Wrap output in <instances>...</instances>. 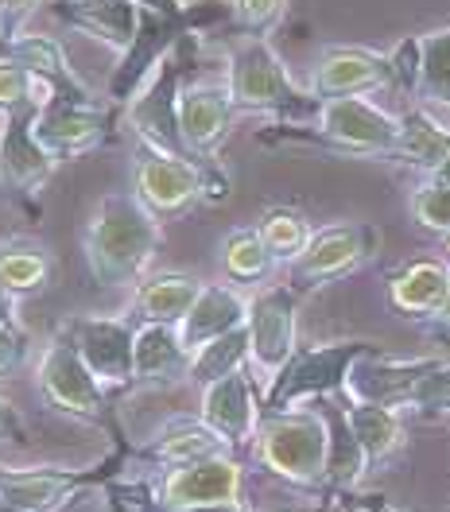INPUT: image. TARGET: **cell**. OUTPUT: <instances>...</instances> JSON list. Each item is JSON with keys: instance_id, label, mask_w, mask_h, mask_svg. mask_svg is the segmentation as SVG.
Segmentation results:
<instances>
[{"instance_id": "1", "label": "cell", "mask_w": 450, "mask_h": 512, "mask_svg": "<svg viewBox=\"0 0 450 512\" xmlns=\"http://www.w3.org/2000/svg\"><path fill=\"white\" fill-rule=\"evenodd\" d=\"M163 245L156 218L132 191L105 194L82 229V253L101 288H136Z\"/></svg>"}, {"instance_id": "2", "label": "cell", "mask_w": 450, "mask_h": 512, "mask_svg": "<svg viewBox=\"0 0 450 512\" xmlns=\"http://www.w3.org/2000/svg\"><path fill=\"white\" fill-rule=\"evenodd\" d=\"M264 144H315L338 156L388 160L400 140V117L369 97H326L315 121H280L264 128Z\"/></svg>"}, {"instance_id": "3", "label": "cell", "mask_w": 450, "mask_h": 512, "mask_svg": "<svg viewBox=\"0 0 450 512\" xmlns=\"http://www.w3.org/2000/svg\"><path fill=\"white\" fill-rule=\"evenodd\" d=\"M225 82L237 113H260L276 121H315L322 97L295 86L284 59L268 39L237 35L225 51Z\"/></svg>"}, {"instance_id": "4", "label": "cell", "mask_w": 450, "mask_h": 512, "mask_svg": "<svg viewBox=\"0 0 450 512\" xmlns=\"http://www.w3.org/2000/svg\"><path fill=\"white\" fill-rule=\"evenodd\" d=\"M257 462L291 481V485H322L330 462V427L322 408H291V412H264L253 439Z\"/></svg>"}, {"instance_id": "5", "label": "cell", "mask_w": 450, "mask_h": 512, "mask_svg": "<svg viewBox=\"0 0 450 512\" xmlns=\"http://www.w3.org/2000/svg\"><path fill=\"white\" fill-rule=\"evenodd\" d=\"M377 350L369 338H338V342H319V346H299L291 361L280 369V377L264 388V412H291L303 404H319L330 396H342L350 369L357 357Z\"/></svg>"}, {"instance_id": "6", "label": "cell", "mask_w": 450, "mask_h": 512, "mask_svg": "<svg viewBox=\"0 0 450 512\" xmlns=\"http://www.w3.org/2000/svg\"><path fill=\"white\" fill-rule=\"evenodd\" d=\"M299 299L303 291L284 284H260L249 295V373L264 388L280 377V369L299 350Z\"/></svg>"}, {"instance_id": "7", "label": "cell", "mask_w": 450, "mask_h": 512, "mask_svg": "<svg viewBox=\"0 0 450 512\" xmlns=\"http://www.w3.org/2000/svg\"><path fill=\"white\" fill-rule=\"evenodd\" d=\"M191 35L194 32H187L175 43V51L152 70V78L125 105V125L136 132V140L175 152V156H187V144L179 132V94H183L187 63H191Z\"/></svg>"}, {"instance_id": "8", "label": "cell", "mask_w": 450, "mask_h": 512, "mask_svg": "<svg viewBox=\"0 0 450 512\" xmlns=\"http://www.w3.org/2000/svg\"><path fill=\"white\" fill-rule=\"evenodd\" d=\"M35 388H39V400L70 419H86V423H101L105 408H109V392L101 388L90 365L82 361V353L74 346V338L66 334V326L47 338V346L39 353V365H35Z\"/></svg>"}, {"instance_id": "9", "label": "cell", "mask_w": 450, "mask_h": 512, "mask_svg": "<svg viewBox=\"0 0 450 512\" xmlns=\"http://www.w3.org/2000/svg\"><path fill=\"white\" fill-rule=\"evenodd\" d=\"M113 101L101 97L82 86V90H51V97L39 105L35 117V136L39 144L55 156V160H74L101 148L113 132Z\"/></svg>"}, {"instance_id": "10", "label": "cell", "mask_w": 450, "mask_h": 512, "mask_svg": "<svg viewBox=\"0 0 450 512\" xmlns=\"http://www.w3.org/2000/svg\"><path fill=\"white\" fill-rule=\"evenodd\" d=\"M245 466L237 454H210L187 466H167L156 485L163 512H241Z\"/></svg>"}, {"instance_id": "11", "label": "cell", "mask_w": 450, "mask_h": 512, "mask_svg": "<svg viewBox=\"0 0 450 512\" xmlns=\"http://www.w3.org/2000/svg\"><path fill=\"white\" fill-rule=\"evenodd\" d=\"M381 233L369 222H334L311 233L307 249L288 264V284L299 291L334 284L342 276L357 272L369 256L377 253Z\"/></svg>"}, {"instance_id": "12", "label": "cell", "mask_w": 450, "mask_h": 512, "mask_svg": "<svg viewBox=\"0 0 450 512\" xmlns=\"http://www.w3.org/2000/svg\"><path fill=\"white\" fill-rule=\"evenodd\" d=\"M202 187H206V163L163 152L140 140L136 160H132V194L156 218H171L187 210L194 198H202Z\"/></svg>"}, {"instance_id": "13", "label": "cell", "mask_w": 450, "mask_h": 512, "mask_svg": "<svg viewBox=\"0 0 450 512\" xmlns=\"http://www.w3.org/2000/svg\"><path fill=\"white\" fill-rule=\"evenodd\" d=\"M39 101L0 109V187L12 194H39L55 175L59 160L35 136Z\"/></svg>"}, {"instance_id": "14", "label": "cell", "mask_w": 450, "mask_h": 512, "mask_svg": "<svg viewBox=\"0 0 450 512\" xmlns=\"http://www.w3.org/2000/svg\"><path fill=\"white\" fill-rule=\"evenodd\" d=\"M198 8V4H194ZM194 8L187 16H160V12H144L140 8V28H136V39L129 43V51L121 55V63L113 66L109 74V86H105V97L113 105H129L136 90L152 78V70L175 51V43L187 32H194Z\"/></svg>"}, {"instance_id": "15", "label": "cell", "mask_w": 450, "mask_h": 512, "mask_svg": "<svg viewBox=\"0 0 450 512\" xmlns=\"http://www.w3.org/2000/svg\"><path fill=\"white\" fill-rule=\"evenodd\" d=\"M66 334L82 353L105 392L132 388V357H136V319L125 315H78L66 322Z\"/></svg>"}, {"instance_id": "16", "label": "cell", "mask_w": 450, "mask_h": 512, "mask_svg": "<svg viewBox=\"0 0 450 512\" xmlns=\"http://www.w3.org/2000/svg\"><path fill=\"white\" fill-rule=\"evenodd\" d=\"M237 105L229 94L225 78H187L179 94V132L187 144V156L198 163H210L233 132Z\"/></svg>"}, {"instance_id": "17", "label": "cell", "mask_w": 450, "mask_h": 512, "mask_svg": "<svg viewBox=\"0 0 450 512\" xmlns=\"http://www.w3.org/2000/svg\"><path fill=\"white\" fill-rule=\"evenodd\" d=\"M315 97H373L381 90H396V70L388 51L373 47H326L319 63L311 66V86Z\"/></svg>"}, {"instance_id": "18", "label": "cell", "mask_w": 450, "mask_h": 512, "mask_svg": "<svg viewBox=\"0 0 450 512\" xmlns=\"http://www.w3.org/2000/svg\"><path fill=\"white\" fill-rule=\"evenodd\" d=\"M198 416L206 419L233 450L253 447L260 419H264V400H260V388L253 381V373L237 369V373H229L222 381L206 384Z\"/></svg>"}, {"instance_id": "19", "label": "cell", "mask_w": 450, "mask_h": 512, "mask_svg": "<svg viewBox=\"0 0 450 512\" xmlns=\"http://www.w3.org/2000/svg\"><path fill=\"white\" fill-rule=\"evenodd\" d=\"M439 357H385L381 350L357 357V365L350 369V381L342 396H354V400H373V404H392V408H404L408 392L416 388V381L435 369Z\"/></svg>"}, {"instance_id": "20", "label": "cell", "mask_w": 450, "mask_h": 512, "mask_svg": "<svg viewBox=\"0 0 450 512\" xmlns=\"http://www.w3.org/2000/svg\"><path fill=\"white\" fill-rule=\"evenodd\" d=\"M191 381V350L179 338V326L167 322H136V357L132 384L136 388H171Z\"/></svg>"}, {"instance_id": "21", "label": "cell", "mask_w": 450, "mask_h": 512, "mask_svg": "<svg viewBox=\"0 0 450 512\" xmlns=\"http://www.w3.org/2000/svg\"><path fill=\"white\" fill-rule=\"evenodd\" d=\"M86 474L66 466L0 470V509L4 512H59L86 485Z\"/></svg>"}, {"instance_id": "22", "label": "cell", "mask_w": 450, "mask_h": 512, "mask_svg": "<svg viewBox=\"0 0 450 512\" xmlns=\"http://www.w3.org/2000/svg\"><path fill=\"white\" fill-rule=\"evenodd\" d=\"M55 20L66 28L90 35L113 55H125L140 28V4L136 0H55Z\"/></svg>"}, {"instance_id": "23", "label": "cell", "mask_w": 450, "mask_h": 512, "mask_svg": "<svg viewBox=\"0 0 450 512\" xmlns=\"http://www.w3.org/2000/svg\"><path fill=\"white\" fill-rule=\"evenodd\" d=\"M245 322H249V295H241L233 284H202L187 319L179 322V338L194 353Z\"/></svg>"}, {"instance_id": "24", "label": "cell", "mask_w": 450, "mask_h": 512, "mask_svg": "<svg viewBox=\"0 0 450 512\" xmlns=\"http://www.w3.org/2000/svg\"><path fill=\"white\" fill-rule=\"evenodd\" d=\"M450 156V121L431 113L427 105H412L408 113H400V140L392 148V163H404L412 171L435 175L443 160Z\"/></svg>"}, {"instance_id": "25", "label": "cell", "mask_w": 450, "mask_h": 512, "mask_svg": "<svg viewBox=\"0 0 450 512\" xmlns=\"http://www.w3.org/2000/svg\"><path fill=\"white\" fill-rule=\"evenodd\" d=\"M450 288V260H408L388 276V303L404 319H431Z\"/></svg>"}, {"instance_id": "26", "label": "cell", "mask_w": 450, "mask_h": 512, "mask_svg": "<svg viewBox=\"0 0 450 512\" xmlns=\"http://www.w3.org/2000/svg\"><path fill=\"white\" fill-rule=\"evenodd\" d=\"M346 408V423L354 431L357 447L365 450L369 470H377L388 462L396 450L404 447V412L392 404H373V400H354V396H338Z\"/></svg>"}, {"instance_id": "27", "label": "cell", "mask_w": 450, "mask_h": 512, "mask_svg": "<svg viewBox=\"0 0 450 512\" xmlns=\"http://www.w3.org/2000/svg\"><path fill=\"white\" fill-rule=\"evenodd\" d=\"M202 291L198 276L187 272H152L132 288V319L136 322H167L179 326L187 319V311L194 307Z\"/></svg>"}, {"instance_id": "28", "label": "cell", "mask_w": 450, "mask_h": 512, "mask_svg": "<svg viewBox=\"0 0 450 512\" xmlns=\"http://www.w3.org/2000/svg\"><path fill=\"white\" fill-rule=\"evenodd\" d=\"M210 454H237V450L229 447L202 416L167 419L160 431H156V439L144 447V458H148V462H160L163 470H167V466H187V462L210 458Z\"/></svg>"}, {"instance_id": "29", "label": "cell", "mask_w": 450, "mask_h": 512, "mask_svg": "<svg viewBox=\"0 0 450 512\" xmlns=\"http://www.w3.org/2000/svg\"><path fill=\"white\" fill-rule=\"evenodd\" d=\"M55 276V256L43 241L32 237H8L0 241V288L16 299L39 295Z\"/></svg>"}, {"instance_id": "30", "label": "cell", "mask_w": 450, "mask_h": 512, "mask_svg": "<svg viewBox=\"0 0 450 512\" xmlns=\"http://www.w3.org/2000/svg\"><path fill=\"white\" fill-rule=\"evenodd\" d=\"M0 55H8V59H16L20 66H28V70L39 74L51 90H82V86H86V82L74 74L63 43L51 39V35H39V32L16 35V39L0 43Z\"/></svg>"}, {"instance_id": "31", "label": "cell", "mask_w": 450, "mask_h": 512, "mask_svg": "<svg viewBox=\"0 0 450 512\" xmlns=\"http://www.w3.org/2000/svg\"><path fill=\"white\" fill-rule=\"evenodd\" d=\"M416 105L450 121V24L419 35V82Z\"/></svg>"}, {"instance_id": "32", "label": "cell", "mask_w": 450, "mask_h": 512, "mask_svg": "<svg viewBox=\"0 0 450 512\" xmlns=\"http://www.w3.org/2000/svg\"><path fill=\"white\" fill-rule=\"evenodd\" d=\"M326 427H330V462H326V481L334 485H357V481L369 474V462H365V450L357 447L354 431L346 423V408L338 396L319 400Z\"/></svg>"}, {"instance_id": "33", "label": "cell", "mask_w": 450, "mask_h": 512, "mask_svg": "<svg viewBox=\"0 0 450 512\" xmlns=\"http://www.w3.org/2000/svg\"><path fill=\"white\" fill-rule=\"evenodd\" d=\"M276 264L280 260L268 253L257 225L253 229H233L222 241V268L233 284H260V280H268L276 272Z\"/></svg>"}, {"instance_id": "34", "label": "cell", "mask_w": 450, "mask_h": 512, "mask_svg": "<svg viewBox=\"0 0 450 512\" xmlns=\"http://www.w3.org/2000/svg\"><path fill=\"white\" fill-rule=\"evenodd\" d=\"M237 369H249V326H237L191 353V384L198 388L222 381Z\"/></svg>"}, {"instance_id": "35", "label": "cell", "mask_w": 450, "mask_h": 512, "mask_svg": "<svg viewBox=\"0 0 450 512\" xmlns=\"http://www.w3.org/2000/svg\"><path fill=\"white\" fill-rule=\"evenodd\" d=\"M257 233L264 237L268 253L288 268L291 260L307 249V241H311V233H315V229H311V222H307L299 210H291V206H272V210H264V214H260Z\"/></svg>"}, {"instance_id": "36", "label": "cell", "mask_w": 450, "mask_h": 512, "mask_svg": "<svg viewBox=\"0 0 450 512\" xmlns=\"http://www.w3.org/2000/svg\"><path fill=\"white\" fill-rule=\"evenodd\" d=\"M404 416H450V357H439L435 369H427L408 392Z\"/></svg>"}, {"instance_id": "37", "label": "cell", "mask_w": 450, "mask_h": 512, "mask_svg": "<svg viewBox=\"0 0 450 512\" xmlns=\"http://www.w3.org/2000/svg\"><path fill=\"white\" fill-rule=\"evenodd\" d=\"M408 210H412V218H416L423 229H431V233H450V183L443 179H435V175H423V183H419L412 198H408Z\"/></svg>"}, {"instance_id": "38", "label": "cell", "mask_w": 450, "mask_h": 512, "mask_svg": "<svg viewBox=\"0 0 450 512\" xmlns=\"http://www.w3.org/2000/svg\"><path fill=\"white\" fill-rule=\"evenodd\" d=\"M229 12H233L237 35L268 39L288 16V0H229Z\"/></svg>"}, {"instance_id": "39", "label": "cell", "mask_w": 450, "mask_h": 512, "mask_svg": "<svg viewBox=\"0 0 450 512\" xmlns=\"http://www.w3.org/2000/svg\"><path fill=\"white\" fill-rule=\"evenodd\" d=\"M51 97V86L32 74L28 66H20L16 59L0 55V109H12V105H24V101H47Z\"/></svg>"}, {"instance_id": "40", "label": "cell", "mask_w": 450, "mask_h": 512, "mask_svg": "<svg viewBox=\"0 0 450 512\" xmlns=\"http://www.w3.org/2000/svg\"><path fill=\"white\" fill-rule=\"evenodd\" d=\"M392 70H396V90L416 97V82H419V35H408L400 39L392 51Z\"/></svg>"}, {"instance_id": "41", "label": "cell", "mask_w": 450, "mask_h": 512, "mask_svg": "<svg viewBox=\"0 0 450 512\" xmlns=\"http://www.w3.org/2000/svg\"><path fill=\"white\" fill-rule=\"evenodd\" d=\"M24 357H28V338H24L20 322L0 319V377L16 373L24 365Z\"/></svg>"}, {"instance_id": "42", "label": "cell", "mask_w": 450, "mask_h": 512, "mask_svg": "<svg viewBox=\"0 0 450 512\" xmlns=\"http://www.w3.org/2000/svg\"><path fill=\"white\" fill-rule=\"evenodd\" d=\"M43 0H0V43L24 35V24L35 16Z\"/></svg>"}, {"instance_id": "43", "label": "cell", "mask_w": 450, "mask_h": 512, "mask_svg": "<svg viewBox=\"0 0 450 512\" xmlns=\"http://www.w3.org/2000/svg\"><path fill=\"white\" fill-rule=\"evenodd\" d=\"M0 439H24V419H20V412L0 396Z\"/></svg>"}, {"instance_id": "44", "label": "cell", "mask_w": 450, "mask_h": 512, "mask_svg": "<svg viewBox=\"0 0 450 512\" xmlns=\"http://www.w3.org/2000/svg\"><path fill=\"white\" fill-rule=\"evenodd\" d=\"M427 322H431L435 330H450V288H447V295H443V303H439V311H435Z\"/></svg>"}, {"instance_id": "45", "label": "cell", "mask_w": 450, "mask_h": 512, "mask_svg": "<svg viewBox=\"0 0 450 512\" xmlns=\"http://www.w3.org/2000/svg\"><path fill=\"white\" fill-rule=\"evenodd\" d=\"M0 319L20 322L16 319V295H12V291H4V288H0Z\"/></svg>"}, {"instance_id": "46", "label": "cell", "mask_w": 450, "mask_h": 512, "mask_svg": "<svg viewBox=\"0 0 450 512\" xmlns=\"http://www.w3.org/2000/svg\"><path fill=\"white\" fill-rule=\"evenodd\" d=\"M435 179H443V183H450V156H447V160H443V167L435 171Z\"/></svg>"}, {"instance_id": "47", "label": "cell", "mask_w": 450, "mask_h": 512, "mask_svg": "<svg viewBox=\"0 0 450 512\" xmlns=\"http://www.w3.org/2000/svg\"><path fill=\"white\" fill-rule=\"evenodd\" d=\"M183 4H187V8H194V4H198V0H183Z\"/></svg>"}, {"instance_id": "48", "label": "cell", "mask_w": 450, "mask_h": 512, "mask_svg": "<svg viewBox=\"0 0 450 512\" xmlns=\"http://www.w3.org/2000/svg\"><path fill=\"white\" fill-rule=\"evenodd\" d=\"M447 260H450V233H447Z\"/></svg>"}, {"instance_id": "49", "label": "cell", "mask_w": 450, "mask_h": 512, "mask_svg": "<svg viewBox=\"0 0 450 512\" xmlns=\"http://www.w3.org/2000/svg\"><path fill=\"white\" fill-rule=\"evenodd\" d=\"M0 512H4V509H0Z\"/></svg>"}]
</instances>
